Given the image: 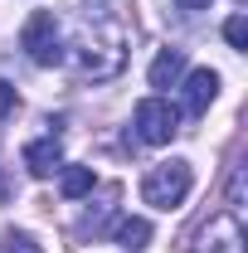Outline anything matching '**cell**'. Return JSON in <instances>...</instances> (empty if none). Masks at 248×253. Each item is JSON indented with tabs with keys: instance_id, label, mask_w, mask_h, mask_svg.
Returning a JSON list of instances; mask_svg holds the SVG:
<instances>
[{
	"instance_id": "cell-7",
	"label": "cell",
	"mask_w": 248,
	"mask_h": 253,
	"mask_svg": "<svg viewBox=\"0 0 248 253\" xmlns=\"http://www.w3.org/2000/svg\"><path fill=\"white\" fill-rule=\"evenodd\" d=\"M180 73H185V49H161L151 63V88H170Z\"/></svg>"
},
{
	"instance_id": "cell-3",
	"label": "cell",
	"mask_w": 248,
	"mask_h": 253,
	"mask_svg": "<svg viewBox=\"0 0 248 253\" xmlns=\"http://www.w3.org/2000/svg\"><path fill=\"white\" fill-rule=\"evenodd\" d=\"M175 131H180V112H175L165 97H146V102H136V136H141L146 146H165Z\"/></svg>"
},
{
	"instance_id": "cell-10",
	"label": "cell",
	"mask_w": 248,
	"mask_h": 253,
	"mask_svg": "<svg viewBox=\"0 0 248 253\" xmlns=\"http://www.w3.org/2000/svg\"><path fill=\"white\" fill-rule=\"evenodd\" d=\"M224 39H229L234 49H248V20H244V15H234V20L224 25Z\"/></svg>"
},
{
	"instance_id": "cell-9",
	"label": "cell",
	"mask_w": 248,
	"mask_h": 253,
	"mask_svg": "<svg viewBox=\"0 0 248 253\" xmlns=\"http://www.w3.org/2000/svg\"><path fill=\"white\" fill-rule=\"evenodd\" d=\"M93 166H68V170H63V195H68V200H78V195H88V190H93Z\"/></svg>"
},
{
	"instance_id": "cell-14",
	"label": "cell",
	"mask_w": 248,
	"mask_h": 253,
	"mask_svg": "<svg viewBox=\"0 0 248 253\" xmlns=\"http://www.w3.org/2000/svg\"><path fill=\"white\" fill-rule=\"evenodd\" d=\"M0 195H5V190H0Z\"/></svg>"
},
{
	"instance_id": "cell-1",
	"label": "cell",
	"mask_w": 248,
	"mask_h": 253,
	"mask_svg": "<svg viewBox=\"0 0 248 253\" xmlns=\"http://www.w3.org/2000/svg\"><path fill=\"white\" fill-rule=\"evenodd\" d=\"M190 185H195L190 161H165V166H156L151 175L141 180V200L156 205V210H180L185 195H190Z\"/></svg>"
},
{
	"instance_id": "cell-13",
	"label": "cell",
	"mask_w": 248,
	"mask_h": 253,
	"mask_svg": "<svg viewBox=\"0 0 248 253\" xmlns=\"http://www.w3.org/2000/svg\"><path fill=\"white\" fill-rule=\"evenodd\" d=\"M175 5H180V10H190V15H195V10H209V0H175Z\"/></svg>"
},
{
	"instance_id": "cell-12",
	"label": "cell",
	"mask_w": 248,
	"mask_h": 253,
	"mask_svg": "<svg viewBox=\"0 0 248 253\" xmlns=\"http://www.w3.org/2000/svg\"><path fill=\"white\" fill-rule=\"evenodd\" d=\"M10 112H15V88L0 78V117H10Z\"/></svg>"
},
{
	"instance_id": "cell-5",
	"label": "cell",
	"mask_w": 248,
	"mask_h": 253,
	"mask_svg": "<svg viewBox=\"0 0 248 253\" xmlns=\"http://www.w3.org/2000/svg\"><path fill=\"white\" fill-rule=\"evenodd\" d=\"M214 93H219V73L214 68H195L185 78V112L190 117H205L209 102H214Z\"/></svg>"
},
{
	"instance_id": "cell-2",
	"label": "cell",
	"mask_w": 248,
	"mask_h": 253,
	"mask_svg": "<svg viewBox=\"0 0 248 253\" xmlns=\"http://www.w3.org/2000/svg\"><path fill=\"white\" fill-rule=\"evenodd\" d=\"M20 44H25V54H30L39 68H59V63H63L59 20H54L49 10H34L30 20H25V30H20Z\"/></svg>"
},
{
	"instance_id": "cell-4",
	"label": "cell",
	"mask_w": 248,
	"mask_h": 253,
	"mask_svg": "<svg viewBox=\"0 0 248 253\" xmlns=\"http://www.w3.org/2000/svg\"><path fill=\"white\" fill-rule=\"evenodd\" d=\"M195 253H244V224H239V214H234V210L214 214V219L200 229Z\"/></svg>"
},
{
	"instance_id": "cell-6",
	"label": "cell",
	"mask_w": 248,
	"mask_h": 253,
	"mask_svg": "<svg viewBox=\"0 0 248 253\" xmlns=\"http://www.w3.org/2000/svg\"><path fill=\"white\" fill-rule=\"evenodd\" d=\"M59 166H63V151H59L54 136H44V141H30V146H25V170H30V175L44 180V175H54Z\"/></svg>"
},
{
	"instance_id": "cell-11",
	"label": "cell",
	"mask_w": 248,
	"mask_h": 253,
	"mask_svg": "<svg viewBox=\"0 0 248 253\" xmlns=\"http://www.w3.org/2000/svg\"><path fill=\"white\" fill-rule=\"evenodd\" d=\"M5 253H44V249L34 244L30 234H15V229H10V234H5Z\"/></svg>"
},
{
	"instance_id": "cell-8",
	"label": "cell",
	"mask_w": 248,
	"mask_h": 253,
	"mask_svg": "<svg viewBox=\"0 0 248 253\" xmlns=\"http://www.w3.org/2000/svg\"><path fill=\"white\" fill-rule=\"evenodd\" d=\"M117 244H122L126 253H141L146 244H151V224L146 219H122L117 224Z\"/></svg>"
}]
</instances>
